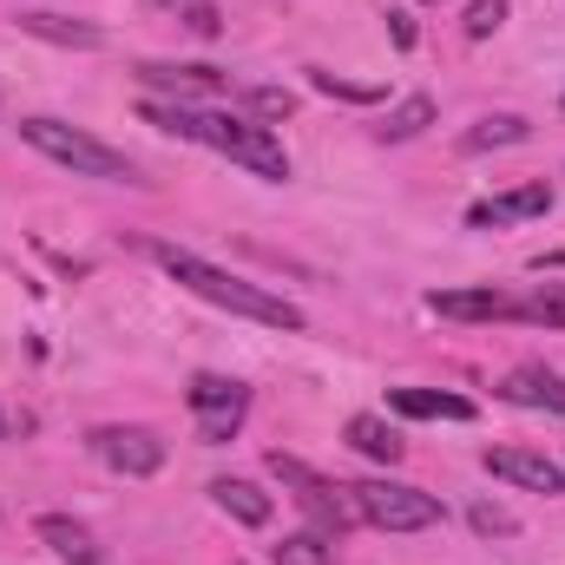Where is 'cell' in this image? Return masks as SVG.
Wrapping results in <instances>:
<instances>
[{"instance_id":"6da1fadb","label":"cell","mask_w":565,"mask_h":565,"mask_svg":"<svg viewBox=\"0 0 565 565\" xmlns=\"http://www.w3.org/2000/svg\"><path fill=\"white\" fill-rule=\"evenodd\" d=\"M139 119L158 126V132H171V139L211 145V151H224L231 164H244V171H257V178H270V184L289 178V151H282V139L270 132V126L237 119V113H204V106H184V99H145Z\"/></svg>"},{"instance_id":"7a4b0ae2","label":"cell","mask_w":565,"mask_h":565,"mask_svg":"<svg viewBox=\"0 0 565 565\" xmlns=\"http://www.w3.org/2000/svg\"><path fill=\"white\" fill-rule=\"evenodd\" d=\"M158 264H164V277L184 282L191 296H204V302H217V309H231V316H250V322H270V329H302V309L296 302H282L270 289H257V282L231 277V270H217V264H204V257H191V250H171V244H158L151 250Z\"/></svg>"},{"instance_id":"3957f363","label":"cell","mask_w":565,"mask_h":565,"mask_svg":"<svg viewBox=\"0 0 565 565\" xmlns=\"http://www.w3.org/2000/svg\"><path fill=\"white\" fill-rule=\"evenodd\" d=\"M20 139L33 145V151H46L53 164L79 171V178H106V184H145V171L126 158V151H113L106 139H93V132H79V126H66V119H20Z\"/></svg>"},{"instance_id":"277c9868","label":"cell","mask_w":565,"mask_h":565,"mask_svg":"<svg viewBox=\"0 0 565 565\" xmlns=\"http://www.w3.org/2000/svg\"><path fill=\"white\" fill-rule=\"evenodd\" d=\"M349 500H355V520H369L382 533H427V526H440V500L422 493V487H402V480H362V487H349Z\"/></svg>"},{"instance_id":"5b68a950","label":"cell","mask_w":565,"mask_h":565,"mask_svg":"<svg viewBox=\"0 0 565 565\" xmlns=\"http://www.w3.org/2000/svg\"><path fill=\"white\" fill-rule=\"evenodd\" d=\"M270 473H277L282 487L296 493V507H302V513L316 520V533H329V540H335V533H342V526L355 520V500H349V487H335L329 473L302 467L296 454H282V447H277V454H270Z\"/></svg>"},{"instance_id":"8992f818","label":"cell","mask_w":565,"mask_h":565,"mask_svg":"<svg viewBox=\"0 0 565 565\" xmlns=\"http://www.w3.org/2000/svg\"><path fill=\"white\" fill-rule=\"evenodd\" d=\"M184 402H191V422H198V434H204L211 447L231 440V434L244 427V415H250V388L231 382V375H198V382L184 388Z\"/></svg>"},{"instance_id":"52a82bcc","label":"cell","mask_w":565,"mask_h":565,"mask_svg":"<svg viewBox=\"0 0 565 565\" xmlns=\"http://www.w3.org/2000/svg\"><path fill=\"white\" fill-rule=\"evenodd\" d=\"M86 447H93L99 467H113V473H126V480H145V473L164 467V440H158L151 427H93Z\"/></svg>"},{"instance_id":"ba28073f","label":"cell","mask_w":565,"mask_h":565,"mask_svg":"<svg viewBox=\"0 0 565 565\" xmlns=\"http://www.w3.org/2000/svg\"><path fill=\"white\" fill-rule=\"evenodd\" d=\"M546 211H553V184L533 178V184H513V191H500V198H480V204L467 211V224H473V231H500V224L546 217Z\"/></svg>"},{"instance_id":"9c48e42d","label":"cell","mask_w":565,"mask_h":565,"mask_svg":"<svg viewBox=\"0 0 565 565\" xmlns=\"http://www.w3.org/2000/svg\"><path fill=\"white\" fill-rule=\"evenodd\" d=\"M487 473H500L526 493H565V467L546 454H526V447H487Z\"/></svg>"},{"instance_id":"30bf717a","label":"cell","mask_w":565,"mask_h":565,"mask_svg":"<svg viewBox=\"0 0 565 565\" xmlns=\"http://www.w3.org/2000/svg\"><path fill=\"white\" fill-rule=\"evenodd\" d=\"M427 309L454 316V322H513V296L507 289H434Z\"/></svg>"},{"instance_id":"8fae6325","label":"cell","mask_w":565,"mask_h":565,"mask_svg":"<svg viewBox=\"0 0 565 565\" xmlns=\"http://www.w3.org/2000/svg\"><path fill=\"white\" fill-rule=\"evenodd\" d=\"M500 395H507L513 408H546V415H559L565 422V382L553 375V369H540V362L513 369V375L500 382Z\"/></svg>"},{"instance_id":"7c38bea8","label":"cell","mask_w":565,"mask_h":565,"mask_svg":"<svg viewBox=\"0 0 565 565\" xmlns=\"http://www.w3.org/2000/svg\"><path fill=\"white\" fill-rule=\"evenodd\" d=\"M388 408L415 415V422H473V402L447 395V388H388Z\"/></svg>"},{"instance_id":"4fadbf2b","label":"cell","mask_w":565,"mask_h":565,"mask_svg":"<svg viewBox=\"0 0 565 565\" xmlns=\"http://www.w3.org/2000/svg\"><path fill=\"white\" fill-rule=\"evenodd\" d=\"M139 79L145 86H158V93H178L184 106L204 99V93H224V73H217V66H158V60H145Z\"/></svg>"},{"instance_id":"5bb4252c","label":"cell","mask_w":565,"mask_h":565,"mask_svg":"<svg viewBox=\"0 0 565 565\" xmlns=\"http://www.w3.org/2000/svg\"><path fill=\"white\" fill-rule=\"evenodd\" d=\"M40 540H46L66 565H99V540H93L79 520H66V513H40Z\"/></svg>"},{"instance_id":"9a60e30c","label":"cell","mask_w":565,"mask_h":565,"mask_svg":"<svg viewBox=\"0 0 565 565\" xmlns=\"http://www.w3.org/2000/svg\"><path fill=\"white\" fill-rule=\"evenodd\" d=\"M211 500H217L237 526H270V493H257V487H250V480H237V473L211 480Z\"/></svg>"},{"instance_id":"2e32d148","label":"cell","mask_w":565,"mask_h":565,"mask_svg":"<svg viewBox=\"0 0 565 565\" xmlns=\"http://www.w3.org/2000/svg\"><path fill=\"white\" fill-rule=\"evenodd\" d=\"M349 440H355V454H369V460H382V467H395V460L408 454V440L382 422V415H349Z\"/></svg>"},{"instance_id":"e0dca14e","label":"cell","mask_w":565,"mask_h":565,"mask_svg":"<svg viewBox=\"0 0 565 565\" xmlns=\"http://www.w3.org/2000/svg\"><path fill=\"white\" fill-rule=\"evenodd\" d=\"M20 26L33 40H53V46H106V33L93 20H60V13H20Z\"/></svg>"},{"instance_id":"ac0fdd59","label":"cell","mask_w":565,"mask_h":565,"mask_svg":"<svg viewBox=\"0 0 565 565\" xmlns=\"http://www.w3.org/2000/svg\"><path fill=\"white\" fill-rule=\"evenodd\" d=\"M513 322H540V329H565V282H540V289L513 296Z\"/></svg>"},{"instance_id":"d6986e66","label":"cell","mask_w":565,"mask_h":565,"mask_svg":"<svg viewBox=\"0 0 565 565\" xmlns=\"http://www.w3.org/2000/svg\"><path fill=\"white\" fill-rule=\"evenodd\" d=\"M427 126H434V99H427V93H415V99H402V106L375 126V139H382V145H402V139H422Z\"/></svg>"},{"instance_id":"ffe728a7","label":"cell","mask_w":565,"mask_h":565,"mask_svg":"<svg viewBox=\"0 0 565 565\" xmlns=\"http://www.w3.org/2000/svg\"><path fill=\"white\" fill-rule=\"evenodd\" d=\"M533 139V126L520 119V113H493V119H480L467 139H460V151H493V145H526Z\"/></svg>"},{"instance_id":"44dd1931","label":"cell","mask_w":565,"mask_h":565,"mask_svg":"<svg viewBox=\"0 0 565 565\" xmlns=\"http://www.w3.org/2000/svg\"><path fill=\"white\" fill-rule=\"evenodd\" d=\"M270 559L277 565H335V540L329 533H289L270 546Z\"/></svg>"},{"instance_id":"7402d4cb","label":"cell","mask_w":565,"mask_h":565,"mask_svg":"<svg viewBox=\"0 0 565 565\" xmlns=\"http://www.w3.org/2000/svg\"><path fill=\"white\" fill-rule=\"evenodd\" d=\"M309 86H316V93H329V99H355V106L382 99V86H355V79H335V73H322V66H309Z\"/></svg>"},{"instance_id":"603a6c76","label":"cell","mask_w":565,"mask_h":565,"mask_svg":"<svg viewBox=\"0 0 565 565\" xmlns=\"http://www.w3.org/2000/svg\"><path fill=\"white\" fill-rule=\"evenodd\" d=\"M500 20H507V0H473V7H467V40L500 33Z\"/></svg>"},{"instance_id":"cb8c5ba5","label":"cell","mask_w":565,"mask_h":565,"mask_svg":"<svg viewBox=\"0 0 565 565\" xmlns=\"http://www.w3.org/2000/svg\"><path fill=\"white\" fill-rule=\"evenodd\" d=\"M467 520H473V533H487V540H493V533H500V540H507V533H513V526H520V520H513V513H507V507H493V500H480V507H473V513H467Z\"/></svg>"},{"instance_id":"d4e9b609","label":"cell","mask_w":565,"mask_h":565,"mask_svg":"<svg viewBox=\"0 0 565 565\" xmlns=\"http://www.w3.org/2000/svg\"><path fill=\"white\" fill-rule=\"evenodd\" d=\"M178 13H184V26H191V33H204V40H217V33H224V20H217V7H211V0H184Z\"/></svg>"},{"instance_id":"484cf974","label":"cell","mask_w":565,"mask_h":565,"mask_svg":"<svg viewBox=\"0 0 565 565\" xmlns=\"http://www.w3.org/2000/svg\"><path fill=\"white\" fill-rule=\"evenodd\" d=\"M250 106H257L264 119H282V113H289V93H282V86H257V93H250Z\"/></svg>"},{"instance_id":"4316f807","label":"cell","mask_w":565,"mask_h":565,"mask_svg":"<svg viewBox=\"0 0 565 565\" xmlns=\"http://www.w3.org/2000/svg\"><path fill=\"white\" fill-rule=\"evenodd\" d=\"M388 33H395V46H415V20L402 7H388Z\"/></svg>"},{"instance_id":"83f0119b","label":"cell","mask_w":565,"mask_h":565,"mask_svg":"<svg viewBox=\"0 0 565 565\" xmlns=\"http://www.w3.org/2000/svg\"><path fill=\"white\" fill-rule=\"evenodd\" d=\"M0 434H7V422H0Z\"/></svg>"}]
</instances>
